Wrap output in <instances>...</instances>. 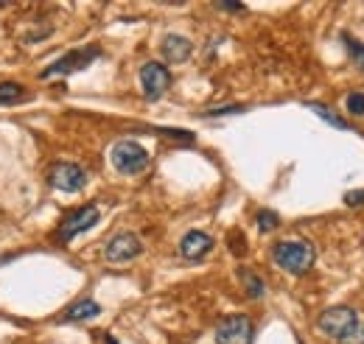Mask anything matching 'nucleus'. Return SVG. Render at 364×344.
Masks as SVG:
<instances>
[{
    "label": "nucleus",
    "instance_id": "obj_1",
    "mask_svg": "<svg viewBox=\"0 0 364 344\" xmlns=\"http://www.w3.org/2000/svg\"><path fill=\"white\" fill-rule=\"evenodd\" d=\"M314 258L317 252L309 241H280L272 249V260L289 274H306L314 266Z\"/></svg>",
    "mask_w": 364,
    "mask_h": 344
},
{
    "label": "nucleus",
    "instance_id": "obj_2",
    "mask_svg": "<svg viewBox=\"0 0 364 344\" xmlns=\"http://www.w3.org/2000/svg\"><path fill=\"white\" fill-rule=\"evenodd\" d=\"M317 328L325 333V336H331V339H336V342H348L362 325H359V313L353 311V308H348V305H336V308H328V311H322L317 319Z\"/></svg>",
    "mask_w": 364,
    "mask_h": 344
},
{
    "label": "nucleus",
    "instance_id": "obj_3",
    "mask_svg": "<svg viewBox=\"0 0 364 344\" xmlns=\"http://www.w3.org/2000/svg\"><path fill=\"white\" fill-rule=\"evenodd\" d=\"M109 160L115 166L118 173H127V176H135V173L146 171L149 166V151L135 143V140H118L109 151Z\"/></svg>",
    "mask_w": 364,
    "mask_h": 344
},
{
    "label": "nucleus",
    "instance_id": "obj_4",
    "mask_svg": "<svg viewBox=\"0 0 364 344\" xmlns=\"http://www.w3.org/2000/svg\"><path fill=\"white\" fill-rule=\"evenodd\" d=\"M98 218H101V210H98L95 205H82L79 210L68 213L65 218H62L59 230H56L59 244H68V241H73L76 235H82V232L92 230V227L98 224Z\"/></svg>",
    "mask_w": 364,
    "mask_h": 344
},
{
    "label": "nucleus",
    "instance_id": "obj_5",
    "mask_svg": "<svg viewBox=\"0 0 364 344\" xmlns=\"http://www.w3.org/2000/svg\"><path fill=\"white\" fill-rule=\"evenodd\" d=\"M98 56H101V48H95V45L79 48V50H70V53H65L59 62H53L50 68H46V70H43V79H53V76H70V73H76V70H85V68H90Z\"/></svg>",
    "mask_w": 364,
    "mask_h": 344
},
{
    "label": "nucleus",
    "instance_id": "obj_6",
    "mask_svg": "<svg viewBox=\"0 0 364 344\" xmlns=\"http://www.w3.org/2000/svg\"><path fill=\"white\" fill-rule=\"evenodd\" d=\"M252 339H255V328L252 319L244 313L225 316L216 328V344H252Z\"/></svg>",
    "mask_w": 364,
    "mask_h": 344
},
{
    "label": "nucleus",
    "instance_id": "obj_7",
    "mask_svg": "<svg viewBox=\"0 0 364 344\" xmlns=\"http://www.w3.org/2000/svg\"><path fill=\"white\" fill-rule=\"evenodd\" d=\"M48 182L56 188V190H65V193H76L87 185V171L76 163H56L50 168V176Z\"/></svg>",
    "mask_w": 364,
    "mask_h": 344
},
{
    "label": "nucleus",
    "instance_id": "obj_8",
    "mask_svg": "<svg viewBox=\"0 0 364 344\" xmlns=\"http://www.w3.org/2000/svg\"><path fill=\"white\" fill-rule=\"evenodd\" d=\"M171 87V73L160 62H146L140 68V90L146 98H160Z\"/></svg>",
    "mask_w": 364,
    "mask_h": 344
},
{
    "label": "nucleus",
    "instance_id": "obj_9",
    "mask_svg": "<svg viewBox=\"0 0 364 344\" xmlns=\"http://www.w3.org/2000/svg\"><path fill=\"white\" fill-rule=\"evenodd\" d=\"M140 252H143V244H140V238H137L135 232H118L107 244L104 258L109 260V263H127V260L137 258Z\"/></svg>",
    "mask_w": 364,
    "mask_h": 344
},
{
    "label": "nucleus",
    "instance_id": "obj_10",
    "mask_svg": "<svg viewBox=\"0 0 364 344\" xmlns=\"http://www.w3.org/2000/svg\"><path fill=\"white\" fill-rule=\"evenodd\" d=\"M213 249V238L208 235V232H202V230H191V232H185L180 241V255L188 260H202L208 252Z\"/></svg>",
    "mask_w": 364,
    "mask_h": 344
},
{
    "label": "nucleus",
    "instance_id": "obj_11",
    "mask_svg": "<svg viewBox=\"0 0 364 344\" xmlns=\"http://www.w3.org/2000/svg\"><path fill=\"white\" fill-rule=\"evenodd\" d=\"M160 50H163V56H166L168 62L180 65V62H185V59L191 56L193 45H191V40L180 37V34H168V37L163 40V45H160Z\"/></svg>",
    "mask_w": 364,
    "mask_h": 344
},
{
    "label": "nucleus",
    "instance_id": "obj_12",
    "mask_svg": "<svg viewBox=\"0 0 364 344\" xmlns=\"http://www.w3.org/2000/svg\"><path fill=\"white\" fill-rule=\"evenodd\" d=\"M98 313H101V305L95 300H79L65 311V322H87V319H95Z\"/></svg>",
    "mask_w": 364,
    "mask_h": 344
},
{
    "label": "nucleus",
    "instance_id": "obj_13",
    "mask_svg": "<svg viewBox=\"0 0 364 344\" xmlns=\"http://www.w3.org/2000/svg\"><path fill=\"white\" fill-rule=\"evenodd\" d=\"M238 277H241V283H244V289H247V294H250L252 300H261V297L267 294V286H264V280H261L255 272L238 269Z\"/></svg>",
    "mask_w": 364,
    "mask_h": 344
},
{
    "label": "nucleus",
    "instance_id": "obj_14",
    "mask_svg": "<svg viewBox=\"0 0 364 344\" xmlns=\"http://www.w3.org/2000/svg\"><path fill=\"white\" fill-rule=\"evenodd\" d=\"M26 98V90L17 82H0V107H11Z\"/></svg>",
    "mask_w": 364,
    "mask_h": 344
},
{
    "label": "nucleus",
    "instance_id": "obj_15",
    "mask_svg": "<svg viewBox=\"0 0 364 344\" xmlns=\"http://www.w3.org/2000/svg\"><path fill=\"white\" fill-rule=\"evenodd\" d=\"M309 109H311V112H317V115L322 118V121H325V124H333L336 129H348V121H345L342 115H336L333 109L322 107V104H317V101H311V104H309Z\"/></svg>",
    "mask_w": 364,
    "mask_h": 344
},
{
    "label": "nucleus",
    "instance_id": "obj_16",
    "mask_svg": "<svg viewBox=\"0 0 364 344\" xmlns=\"http://www.w3.org/2000/svg\"><path fill=\"white\" fill-rule=\"evenodd\" d=\"M345 40V48H348V53L353 56V62L359 65V68H364V43H359V40H353V37H342Z\"/></svg>",
    "mask_w": 364,
    "mask_h": 344
},
{
    "label": "nucleus",
    "instance_id": "obj_17",
    "mask_svg": "<svg viewBox=\"0 0 364 344\" xmlns=\"http://www.w3.org/2000/svg\"><path fill=\"white\" fill-rule=\"evenodd\" d=\"M277 224H280V218H277V213H272V210H261V213H258V227H261V232H272V230H277Z\"/></svg>",
    "mask_w": 364,
    "mask_h": 344
},
{
    "label": "nucleus",
    "instance_id": "obj_18",
    "mask_svg": "<svg viewBox=\"0 0 364 344\" xmlns=\"http://www.w3.org/2000/svg\"><path fill=\"white\" fill-rule=\"evenodd\" d=\"M345 107H348L350 115H364V92H350Z\"/></svg>",
    "mask_w": 364,
    "mask_h": 344
},
{
    "label": "nucleus",
    "instance_id": "obj_19",
    "mask_svg": "<svg viewBox=\"0 0 364 344\" xmlns=\"http://www.w3.org/2000/svg\"><path fill=\"white\" fill-rule=\"evenodd\" d=\"M230 249L235 252V255H244L247 252V244H244V235L235 230V232H230Z\"/></svg>",
    "mask_w": 364,
    "mask_h": 344
},
{
    "label": "nucleus",
    "instance_id": "obj_20",
    "mask_svg": "<svg viewBox=\"0 0 364 344\" xmlns=\"http://www.w3.org/2000/svg\"><path fill=\"white\" fill-rule=\"evenodd\" d=\"M345 205H350V208L364 205V190H350V193H345Z\"/></svg>",
    "mask_w": 364,
    "mask_h": 344
},
{
    "label": "nucleus",
    "instance_id": "obj_21",
    "mask_svg": "<svg viewBox=\"0 0 364 344\" xmlns=\"http://www.w3.org/2000/svg\"><path fill=\"white\" fill-rule=\"evenodd\" d=\"M232 112H244V107H222V109H210V112H205V118H216V115H232Z\"/></svg>",
    "mask_w": 364,
    "mask_h": 344
},
{
    "label": "nucleus",
    "instance_id": "obj_22",
    "mask_svg": "<svg viewBox=\"0 0 364 344\" xmlns=\"http://www.w3.org/2000/svg\"><path fill=\"white\" fill-rule=\"evenodd\" d=\"M345 344H364V328H359V330H356V333H353Z\"/></svg>",
    "mask_w": 364,
    "mask_h": 344
},
{
    "label": "nucleus",
    "instance_id": "obj_23",
    "mask_svg": "<svg viewBox=\"0 0 364 344\" xmlns=\"http://www.w3.org/2000/svg\"><path fill=\"white\" fill-rule=\"evenodd\" d=\"M219 9H225V11H244L241 3H219Z\"/></svg>",
    "mask_w": 364,
    "mask_h": 344
},
{
    "label": "nucleus",
    "instance_id": "obj_24",
    "mask_svg": "<svg viewBox=\"0 0 364 344\" xmlns=\"http://www.w3.org/2000/svg\"><path fill=\"white\" fill-rule=\"evenodd\" d=\"M107 344H118V342H115V339H112V336H107Z\"/></svg>",
    "mask_w": 364,
    "mask_h": 344
}]
</instances>
